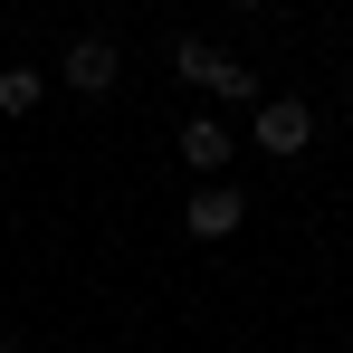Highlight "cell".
<instances>
[{
    "mask_svg": "<svg viewBox=\"0 0 353 353\" xmlns=\"http://www.w3.org/2000/svg\"><path fill=\"white\" fill-rule=\"evenodd\" d=\"M115 77H124V48L86 29V39H67V58H58L48 86H67V96H115Z\"/></svg>",
    "mask_w": 353,
    "mask_h": 353,
    "instance_id": "obj_3",
    "label": "cell"
},
{
    "mask_svg": "<svg viewBox=\"0 0 353 353\" xmlns=\"http://www.w3.org/2000/svg\"><path fill=\"white\" fill-rule=\"evenodd\" d=\"M39 96H48V67H29V58L0 67V115H39Z\"/></svg>",
    "mask_w": 353,
    "mask_h": 353,
    "instance_id": "obj_6",
    "label": "cell"
},
{
    "mask_svg": "<svg viewBox=\"0 0 353 353\" xmlns=\"http://www.w3.org/2000/svg\"><path fill=\"white\" fill-rule=\"evenodd\" d=\"M239 220H248V191H239V181H201V191L181 201V239H201V248H220Z\"/></svg>",
    "mask_w": 353,
    "mask_h": 353,
    "instance_id": "obj_4",
    "label": "cell"
},
{
    "mask_svg": "<svg viewBox=\"0 0 353 353\" xmlns=\"http://www.w3.org/2000/svg\"><path fill=\"white\" fill-rule=\"evenodd\" d=\"M172 77H191L210 105H248V115H258V77H248V58L210 48V39H172Z\"/></svg>",
    "mask_w": 353,
    "mask_h": 353,
    "instance_id": "obj_1",
    "label": "cell"
},
{
    "mask_svg": "<svg viewBox=\"0 0 353 353\" xmlns=\"http://www.w3.org/2000/svg\"><path fill=\"white\" fill-rule=\"evenodd\" d=\"M248 143H258L268 163H296V153L315 143V105H305V96H258V115H248Z\"/></svg>",
    "mask_w": 353,
    "mask_h": 353,
    "instance_id": "obj_2",
    "label": "cell"
},
{
    "mask_svg": "<svg viewBox=\"0 0 353 353\" xmlns=\"http://www.w3.org/2000/svg\"><path fill=\"white\" fill-rule=\"evenodd\" d=\"M172 153H181V163H191V172H201V181H220V172H230V163H239V134H230V124H220V115H191V124H181V134H172Z\"/></svg>",
    "mask_w": 353,
    "mask_h": 353,
    "instance_id": "obj_5",
    "label": "cell"
}]
</instances>
